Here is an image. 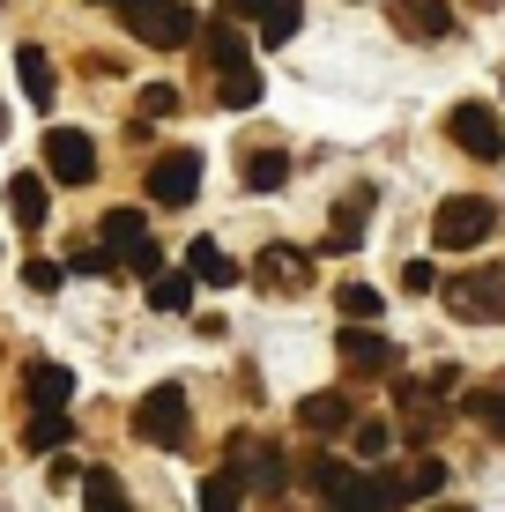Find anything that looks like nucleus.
Returning a JSON list of instances; mask_svg holds the SVG:
<instances>
[{"instance_id": "obj_1", "label": "nucleus", "mask_w": 505, "mask_h": 512, "mask_svg": "<svg viewBox=\"0 0 505 512\" xmlns=\"http://www.w3.org/2000/svg\"><path fill=\"white\" fill-rule=\"evenodd\" d=\"M134 438H142V446H164V453H179L186 438H194V409H186V386L179 379L149 386V394L134 401Z\"/></svg>"}, {"instance_id": "obj_2", "label": "nucleus", "mask_w": 505, "mask_h": 512, "mask_svg": "<svg viewBox=\"0 0 505 512\" xmlns=\"http://www.w3.org/2000/svg\"><path fill=\"white\" fill-rule=\"evenodd\" d=\"M491 231H498V201H483V193L439 201V216H431V245L439 253H468V245H483Z\"/></svg>"}, {"instance_id": "obj_3", "label": "nucleus", "mask_w": 505, "mask_h": 512, "mask_svg": "<svg viewBox=\"0 0 505 512\" xmlns=\"http://www.w3.org/2000/svg\"><path fill=\"white\" fill-rule=\"evenodd\" d=\"M119 15H127V30L156 52L194 45V8H186V0H119Z\"/></svg>"}, {"instance_id": "obj_4", "label": "nucleus", "mask_w": 505, "mask_h": 512, "mask_svg": "<svg viewBox=\"0 0 505 512\" xmlns=\"http://www.w3.org/2000/svg\"><path fill=\"white\" fill-rule=\"evenodd\" d=\"M446 312H454V320H476V327H498L505 320V260H483L476 275L446 282Z\"/></svg>"}, {"instance_id": "obj_5", "label": "nucleus", "mask_w": 505, "mask_h": 512, "mask_svg": "<svg viewBox=\"0 0 505 512\" xmlns=\"http://www.w3.org/2000/svg\"><path fill=\"white\" fill-rule=\"evenodd\" d=\"M45 171L60 186H90L97 179V141L82 134V127H52L45 134Z\"/></svg>"}, {"instance_id": "obj_6", "label": "nucleus", "mask_w": 505, "mask_h": 512, "mask_svg": "<svg viewBox=\"0 0 505 512\" xmlns=\"http://www.w3.org/2000/svg\"><path fill=\"white\" fill-rule=\"evenodd\" d=\"M446 134H454L476 164H498V156H505V127H498L491 104H454V112H446Z\"/></svg>"}, {"instance_id": "obj_7", "label": "nucleus", "mask_w": 505, "mask_h": 512, "mask_svg": "<svg viewBox=\"0 0 505 512\" xmlns=\"http://www.w3.org/2000/svg\"><path fill=\"white\" fill-rule=\"evenodd\" d=\"M223 468H231L238 483H253V490H283V483H290V461L268 446V438H253V431L231 438V461H223Z\"/></svg>"}, {"instance_id": "obj_8", "label": "nucleus", "mask_w": 505, "mask_h": 512, "mask_svg": "<svg viewBox=\"0 0 505 512\" xmlns=\"http://www.w3.org/2000/svg\"><path fill=\"white\" fill-rule=\"evenodd\" d=\"M194 193H201V156L194 149H171V156H156V164H149V201L186 208Z\"/></svg>"}, {"instance_id": "obj_9", "label": "nucleus", "mask_w": 505, "mask_h": 512, "mask_svg": "<svg viewBox=\"0 0 505 512\" xmlns=\"http://www.w3.org/2000/svg\"><path fill=\"white\" fill-rule=\"evenodd\" d=\"M342 372H357V379H379V372H394V364H402V357H394V342H387V334H372V327H342Z\"/></svg>"}, {"instance_id": "obj_10", "label": "nucleus", "mask_w": 505, "mask_h": 512, "mask_svg": "<svg viewBox=\"0 0 505 512\" xmlns=\"http://www.w3.org/2000/svg\"><path fill=\"white\" fill-rule=\"evenodd\" d=\"M23 394H30V409H38V416H60L67 409V401H75V372H67V364H30V372H23Z\"/></svg>"}, {"instance_id": "obj_11", "label": "nucleus", "mask_w": 505, "mask_h": 512, "mask_svg": "<svg viewBox=\"0 0 505 512\" xmlns=\"http://www.w3.org/2000/svg\"><path fill=\"white\" fill-rule=\"evenodd\" d=\"M298 423H305V431L342 438V431H357V401L342 394V386H327V394H305V401H298Z\"/></svg>"}, {"instance_id": "obj_12", "label": "nucleus", "mask_w": 505, "mask_h": 512, "mask_svg": "<svg viewBox=\"0 0 505 512\" xmlns=\"http://www.w3.org/2000/svg\"><path fill=\"white\" fill-rule=\"evenodd\" d=\"M186 275L208 282V290H231V282H246V268H238V260L223 253L216 238H194V245H186Z\"/></svg>"}, {"instance_id": "obj_13", "label": "nucleus", "mask_w": 505, "mask_h": 512, "mask_svg": "<svg viewBox=\"0 0 505 512\" xmlns=\"http://www.w3.org/2000/svg\"><path fill=\"white\" fill-rule=\"evenodd\" d=\"M15 75H23V97L38 104V112H52V97H60V75H52L45 45H23V52H15Z\"/></svg>"}, {"instance_id": "obj_14", "label": "nucleus", "mask_w": 505, "mask_h": 512, "mask_svg": "<svg viewBox=\"0 0 505 512\" xmlns=\"http://www.w3.org/2000/svg\"><path fill=\"white\" fill-rule=\"evenodd\" d=\"M97 245H104L112 260H127L134 245H149V223H142V208H112V216L97 223Z\"/></svg>"}, {"instance_id": "obj_15", "label": "nucleus", "mask_w": 505, "mask_h": 512, "mask_svg": "<svg viewBox=\"0 0 505 512\" xmlns=\"http://www.w3.org/2000/svg\"><path fill=\"white\" fill-rule=\"evenodd\" d=\"M394 23H402L409 38H446V30H454V8H446V0H394Z\"/></svg>"}, {"instance_id": "obj_16", "label": "nucleus", "mask_w": 505, "mask_h": 512, "mask_svg": "<svg viewBox=\"0 0 505 512\" xmlns=\"http://www.w3.org/2000/svg\"><path fill=\"white\" fill-rule=\"evenodd\" d=\"M253 282H268V290H305V253H298V245H268L260 268H253Z\"/></svg>"}, {"instance_id": "obj_17", "label": "nucleus", "mask_w": 505, "mask_h": 512, "mask_svg": "<svg viewBox=\"0 0 505 512\" xmlns=\"http://www.w3.org/2000/svg\"><path fill=\"white\" fill-rule=\"evenodd\" d=\"M45 179H38V171H15V179H8V216L15 223H23V231H38V223H45Z\"/></svg>"}, {"instance_id": "obj_18", "label": "nucleus", "mask_w": 505, "mask_h": 512, "mask_svg": "<svg viewBox=\"0 0 505 512\" xmlns=\"http://www.w3.org/2000/svg\"><path fill=\"white\" fill-rule=\"evenodd\" d=\"M216 97H223V112H253L260 104V67L246 60V67H223L216 75Z\"/></svg>"}, {"instance_id": "obj_19", "label": "nucleus", "mask_w": 505, "mask_h": 512, "mask_svg": "<svg viewBox=\"0 0 505 512\" xmlns=\"http://www.w3.org/2000/svg\"><path fill=\"white\" fill-rule=\"evenodd\" d=\"M82 512H134L127 483H119L112 468H90V475H82Z\"/></svg>"}, {"instance_id": "obj_20", "label": "nucleus", "mask_w": 505, "mask_h": 512, "mask_svg": "<svg viewBox=\"0 0 505 512\" xmlns=\"http://www.w3.org/2000/svg\"><path fill=\"white\" fill-rule=\"evenodd\" d=\"M364 223H372V193H350V201H335V216H327V238H335V245H357Z\"/></svg>"}, {"instance_id": "obj_21", "label": "nucleus", "mask_w": 505, "mask_h": 512, "mask_svg": "<svg viewBox=\"0 0 505 512\" xmlns=\"http://www.w3.org/2000/svg\"><path fill=\"white\" fill-rule=\"evenodd\" d=\"M201 512H246V483H238L231 468L201 475Z\"/></svg>"}, {"instance_id": "obj_22", "label": "nucleus", "mask_w": 505, "mask_h": 512, "mask_svg": "<svg viewBox=\"0 0 505 512\" xmlns=\"http://www.w3.org/2000/svg\"><path fill=\"white\" fill-rule=\"evenodd\" d=\"M149 305H156V312H186V305H194V275H186V268H164V275L149 282Z\"/></svg>"}, {"instance_id": "obj_23", "label": "nucleus", "mask_w": 505, "mask_h": 512, "mask_svg": "<svg viewBox=\"0 0 505 512\" xmlns=\"http://www.w3.org/2000/svg\"><path fill=\"white\" fill-rule=\"evenodd\" d=\"M283 179H290V156H283V149H253V156H246V186H253V193H275Z\"/></svg>"}, {"instance_id": "obj_24", "label": "nucleus", "mask_w": 505, "mask_h": 512, "mask_svg": "<svg viewBox=\"0 0 505 512\" xmlns=\"http://www.w3.org/2000/svg\"><path fill=\"white\" fill-rule=\"evenodd\" d=\"M298 23H305V0H275V8L260 15V38L283 45V38H298Z\"/></svg>"}, {"instance_id": "obj_25", "label": "nucleus", "mask_w": 505, "mask_h": 512, "mask_svg": "<svg viewBox=\"0 0 505 512\" xmlns=\"http://www.w3.org/2000/svg\"><path fill=\"white\" fill-rule=\"evenodd\" d=\"M208 60H216V75H223V67H246V38H238L223 15H216V30H208Z\"/></svg>"}, {"instance_id": "obj_26", "label": "nucleus", "mask_w": 505, "mask_h": 512, "mask_svg": "<svg viewBox=\"0 0 505 512\" xmlns=\"http://www.w3.org/2000/svg\"><path fill=\"white\" fill-rule=\"evenodd\" d=\"M67 438H75V431H67V416H30V431H23V446H30V453H60V446H67Z\"/></svg>"}, {"instance_id": "obj_27", "label": "nucleus", "mask_w": 505, "mask_h": 512, "mask_svg": "<svg viewBox=\"0 0 505 512\" xmlns=\"http://www.w3.org/2000/svg\"><path fill=\"white\" fill-rule=\"evenodd\" d=\"M350 446L364 453V461H379V453H387V446H394V431H387V423H379V416H357V431H350Z\"/></svg>"}, {"instance_id": "obj_28", "label": "nucleus", "mask_w": 505, "mask_h": 512, "mask_svg": "<svg viewBox=\"0 0 505 512\" xmlns=\"http://www.w3.org/2000/svg\"><path fill=\"white\" fill-rule=\"evenodd\" d=\"M379 305H387V297H379V290H364V282H350V290H342V312H350V327L379 320Z\"/></svg>"}, {"instance_id": "obj_29", "label": "nucleus", "mask_w": 505, "mask_h": 512, "mask_svg": "<svg viewBox=\"0 0 505 512\" xmlns=\"http://www.w3.org/2000/svg\"><path fill=\"white\" fill-rule=\"evenodd\" d=\"M431 490H446V461H416L409 468V498H431Z\"/></svg>"}, {"instance_id": "obj_30", "label": "nucleus", "mask_w": 505, "mask_h": 512, "mask_svg": "<svg viewBox=\"0 0 505 512\" xmlns=\"http://www.w3.org/2000/svg\"><path fill=\"white\" fill-rule=\"evenodd\" d=\"M23 282H30L38 297H52V290L67 282V268H60V260H30V268H23Z\"/></svg>"}, {"instance_id": "obj_31", "label": "nucleus", "mask_w": 505, "mask_h": 512, "mask_svg": "<svg viewBox=\"0 0 505 512\" xmlns=\"http://www.w3.org/2000/svg\"><path fill=\"white\" fill-rule=\"evenodd\" d=\"M142 112H149V119H171V112H179V90H171V82H149V90H142Z\"/></svg>"}, {"instance_id": "obj_32", "label": "nucleus", "mask_w": 505, "mask_h": 512, "mask_svg": "<svg viewBox=\"0 0 505 512\" xmlns=\"http://www.w3.org/2000/svg\"><path fill=\"white\" fill-rule=\"evenodd\" d=\"M127 268L156 282V275H164V253H156V245H134V253H127Z\"/></svg>"}, {"instance_id": "obj_33", "label": "nucleus", "mask_w": 505, "mask_h": 512, "mask_svg": "<svg viewBox=\"0 0 505 512\" xmlns=\"http://www.w3.org/2000/svg\"><path fill=\"white\" fill-rule=\"evenodd\" d=\"M402 290H416V297H424V290H439V275H431V260H409V268H402Z\"/></svg>"}, {"instance_id": "obj_34", "label": "nucleus", "mask_w": 505, "mask_h": 512, "mask_svg": "<svg viewBox=\"0 0 505 512\" xmlns=\"http://www.w3.org/2000/svg\"><path fill=\"white\" fill-rule=\"evenodd\" d=\"M104 268H112V253H104V245H82V253H75V275H104Z\"/></svg>"}, {"instance_id": "obj_35", "label": "nucleus", "mask_w": 505, "mask_h": 512, "mask_svg": "<svg viewBox=\"0 0 505 512\" xmlns=\"http://www.w3.org/2000/svg\"><path fill=\"white\" fill-rule=\"evenodd\" d=\"M275 0H223V23H238V15H268Z\"/></svg>"}, {"instance_id": "obj_36", "label": "nucleus", "mask_w": 505, "mask_h": 512, "mask_svg": "<svg viewBox=\"0 0 505 512\" xmlns=\"http://www.w3.org/2000/svg\"><path fill=\"white\" fill-rule=\"evenodd\" d=\"M491 431H498V438H505V401H498V409H491Z\"/></svg>"}, {"instance_id": "obj_37", "label": "nucleus", "mask_w": 505, "mask_h": 512, "mask_svg": "<svg viewBox=\"0 0 505 512\" xmlns=\"http://www.w3.org/2000/svg\"><path fill=\"white\" fill-rule=\"evenodd\" d=\"M439 512H468V505H439Z\"/></svg>"}, {"instance_id": "obj_38", "label": "nucleus", "mask_w": 505, "mask_h": 512, "mask_svg": "<svg viewBox=\"0 0 505 512\" xmlns=\"http://www.w3.org/2000/svg\"><path fill=\"white\" fill-rule=\"evenodd\" d=\"M476 8H498V0H476Z\"/></svg>"}, {"instance_id": "obj_39", "label": "nucleus", "mask_w": 505, "mask_h": 512, "mask_svg": "<svg viewBox=\"0 0 505 512\" xmlns=\"http://www.w3.org/2000/svg\"><path fill=\"white\" fill-rule=\"evenodd\" d=\"M0 127H8V112H0Z\"/></svg>"}, {"instance_id": "obj_40", "label": "nucleus", "mask_w": 505, "mask_h": 512, "mask_svg": "<svg viewBox=\"0 0 505 512\" xmlns=\"http://www.w3.org/2000/svg\"><path fill=\"white\" fill-rule=\"evenodd\" d=\"M112 8H119V0H112Z\"/></svg>"}]
</instances>
